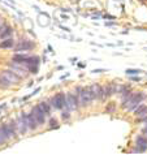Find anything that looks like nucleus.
<instances>
[{"instance_id": "22", "label": "nucleus", "mask_w": 147, "mask_h": 155, "mask_svg": "<svg viewBox=\"0 0 147 155\" xmlns=\"http://www.w3.org/2000/svg\"><path fill=\"white\" fill-rule=\"evenodd\" d=\"M102 72H107L106 69H94L93 73H102Z\"/></svg>"}, {"instance_id": "6", "label": "nucleus", "mask_w": 147, "mask_h": 155, "mask_svg": "<svg viewBox=\"0 0 147 155\" xmlns=\"http://www.w3.org/2000/svg\"><path fill=\"white\" fill-rule=\"evenodd\" d=\"M31 115L35 117L37 120V123H38V125H42L43 123H44V117H46V114L43 112V111L39 108V106H37V107H34L33 111H31Z\"/></svg>"}, {"instance_id": "8", "label": "nucleus", "mask_w": 147, "mask_h": 155, "mask_svg": "<svg viewBox=\"0 0 147 155\" xmlns=\"http://www.w3.org/2000/svg\"><path fill=\"white\" fill-rule=\"evenodd\" d=\"M91 91L94 94V98H98V99H102L104 98V87H102L100 85H93L91 86Z\"/></svg>"}, {"instance_id": "11", "label": "nucleus", "mask_w": 147, "mask_h": 155, "mask_svg": "<svg viewBox=\"0 0 147 155\" xmlns=\"http://www.w3.org/2000/svg\"><path fill=\"white\" fill-rule=\"evenodd\" d=\"M137 146H139V151H145L147 150V138L145 137H138L137 138Z\"/></svg>"}, {"instance_id": "7", "label": "nucleus", "mask_w": 147, "mask_h": 155, "mask_svg": "<svg viewBox=\"0 0 147 155\" xmlns=\"http://www.w3.org/2000/svg\"><path fill=\"white\" fill-rule=\"evenodd\" d=\"M16 127L20 129V133H21V134H25V133H26L28 123H26V115H25V114L21 115V117L18 119V121H17Z\"/></svg>"}, {"instance_id": "14", "label": "nucleus", "mask_w": 147, "mask_h": 155, "mask_svg": "<svg viewBox=\"0 0 147 155\" xmlns=\"http://www.w3.org/2000/svg\"><path fill=\"white\" fill-rule=\"evenodd\" d=\"M13 45H15L13 39H5L0 43V48H11V47H13Z\"/></svg>"}, {"instance_id": "5", "label": "nucleus", "mask_w": 147, "mask_h": 155, "mask_svg": "<svg viewBox=\"0 0 147 155\" xmlns=\"http://www.w3.org/2000/svg\"><path fill=\"white\" fill-rule=\"evenodd\" d=\"M0 74H3L4 77H5V78L9 81V82L12 84V85H17V84H20L21 82V77L17 74L16 72H13V71H3L2 73H0Z\"/></svg>"}, {"instance_id": "2", "label": "nucleus", "mask_w": 147, "mask_h": 155, "mask_svg": "<svg viewBox=\"0 0 147 155\" xmlns=\"http://www.w3.org/2000/svg\"><path fill=\"white\" fill-rule=\"evenodd\" d=\"M143 98H145V95H143L142 93H136V94H133V95L128 99V102L125 103V106H126L128 108L132 111V110L136 108L138 104H139V102H141Z\"/></svg>"}, {"instance_id": "17", "label": "nucleus", "mask_w": 147, "mask_h": 155, "mask_svg": "<svg viewBox=\"0 0 147 155\" xmlns=\"http://www.w3.org/2000/svg\"><path fill=\"white\" fill-rule=\"evenodd\" d=\"M12 33H13V30H12L11 28H8V26H7L5 29H3V30H2V33H0V37H2V38H7V37H9Z\"/></svg>"}, {"instance_id": "4", "label": "nucleus", "mask_w": 147, "mask_h": 155, "mask_svg": "<svg viewBox=\"0 0 147 155\" xmlns=\"http://www.w3.org/2000/svg\"><path fill=\"white\" fill-rule=\"evenodd\" d=\"M51 104H52V107H55L56 110L64 108V107H65V94H63V93L56 94V95L52 97V99H51Z\"/></svg>"}, {"instance_id": "19", "label": "nucleus", "mask_w": 147, "mask_h": 155, "mask_svg": "<svg viewBox=\"0 0 147 155\" xmlns=\"http://www.w3.org/2000/svg\"><path fill=\"white\" fill-rule=\"evenodd\" d=\"M146 111H147V108H146V107H145V106H141L139 108H138V110L136 111V115H141L142 112H146Z\"/></svg>"}, {"instance_id": "24", "label": "nucleus", "mask_w": 147, "mask_h": 155, "mask_svg": "<svg viewBox=\"0 0 147 155\" xmlns=\"http://www.w3.org/2000/svg\"><path fill=\"white\" fill-rule=\"evenodd\" d=\"M8 2H12V0H8Z\"/></svg>"}, {"instance_id": "20", "label": "nucleus", "mask_w": 147, "mask_h": 155, "mask_svg": "<svg viewBox=\"0 0 147 155\" xmlns=\"http://www.w3.org/2000/svg\"><path fill=\"white\" fill-rule=\"evenodd\" d=\"M126 73L128 74H138V73H141V71L139 69H128Z\"/></svg>"}, {"instance_id": "3", "label": "nucleus", "mask_w": 147, "mask_h": 155, "mask_svg": "<svg viewBox=\"0 0 147 155\" xmlns=\"http://www.w3.org/2000/svg\"><path fill=\"white\" fill-rule=\"evenodd\" d=\"M65 106L68 107L69 111H74L78 108L80 106V102H78V98H77L74 94H67L65 95Z\"/></svg>"}, {"instance_id": "12", "label": "nucleus", "mask_w": 147, "mask_h": 155, "mask_svg": "<svg viewBox=\"0 0 147 155\" xmlns=\"http://www.w3.org/2000/svg\"><path fill=\"white\" fill-rule=\"evenodd\" d=\"M8 138H9V134L7 133L5 127H0V145L4 143Z\"/></svg>"}, {"instance_id": "13", "label": "nucleus", "mask_w": 147, "mask_h": 155, "mask_svg": "<svg viewBox=\"0 0 147 155\" xmlns=\"http://www.w3.org/2000/svg\"><path fill=\"white\" fill-rule=\"evenodd\" d=\"M12 84L8 81L3 74H0V89H8Z\"/></svg>"}, {"instance_id": "18", "label": "nucleus", "mask_w": 147, "mask_h": 155, "mask_svg": "<svg viewBox=\"0 0 147 155\" xmlns=\"http://www.w3.org/2000/svg\"><path fill=\"white\" fill-rule=\"evenodd\" d=\"M28 71L30 73H38V65H28Z\"/></svg>"}, {"instance_id": "9", "label": "nucleus", "mask_w": 147, "mask_h": 155, "mask_svg": "<svg viewBox=\"0 0 147 155\" xmlns=\"http://www.w3.org/2000/svg\"><path fill=\"white\" fill-rule=\"evenodd\" d=\"M34 47V43L33 42H29V41H22L18 46L15 47V51H28V50H31Z\"/></svg>"}, {"instance_id": "21", "label": "nucleus", "mask_w": 147, "mask_h": 155, "mask_svg": "<svg viewBox=\"0 0 147 155\" xmlns=\"http://www.w3.org/2000/svg\"><path fill=\"white\" fill-rule=\"evenodd\" d=\"M50 124H51V128H57V121H56L55 119H51Z\"/></svg>"}, {"instance_id": "16", "label": "nucleus", "mask_w": 147, "mask_h": 155, "mask_svg": "<svg viewBox=\"0 0 147 155\" xmlns=\"http://www.w3.org/2000/svg\"><path fill=\"white\" fill-rule=\"evenodd\" d=\"M39 106V108L43 111V112H44L46 115H50L51 114V108H50V106L47 104V103H44V102H42L41 104H38Z\"/></svg>"}, {"instance_id": "23", "label": "nucleus", "mask_w": 147, "mask_h": 155, "mask_svg": "<svg viewBox=\"0 0 147 155\" xmlns=\"http://www.w3.org/2000/svg\"><path fill=\"white\" fill-rule=\"evenodd\" d=\"M63 117H64V119H68V117H69V114H68V112H64V114H63Z\"/></svg>"}, {"instance_id": "1", "label": "nucleus", "mask_w": 147, "mask_h": 155, "mask_svg": "<svg viewBox=\"0 0 147 155\" xmlns=\"http://www.w3.org/2000/svg\"><path fill=\"white\" fill-rule=\"evenodd\" d=\"M77 91H78V102L81 106H89L93 102L94 94L91 91V87H77Z\"/></svg>"}, {"instance_id": "15", "label": "nucleus", "mask_w": 147, "mask_h": 155, "mask_svg": "<svg viewBox=\"0 0 147 155\" xmlns=\"http://www.w3.org/2000/svg\"><path fill=\"white\" fill-rule=\"evenodd\" d=\"M26 59H28V56L26 55H15L13 56V61L16 63V64H21V63H25L26 61Z\"/></svg>"}, {"instance_id": "10", "label": "nucleus", "mask_w": 147, "mask_h": 155, "mask_svg": "<svg viewBox=\"0 0 147 155\" xmlns=\"http://www.w3.org/2000/svg\"><path fill=\"white\" fill-rule=\"evenodd\" d=\"M26 123H28V127L30 129H35L38 127V123H37V120L35 117L30 114V115H26Z\"/></svg>"}]
</instances>
